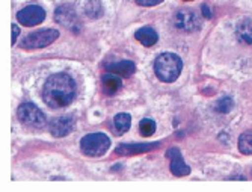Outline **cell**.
I'll return each instance as SVG.
<instances>
[{
  "label": "cell",
  "instance_id": "6da1fadb",
  "mask_svg": "<svg viewBox=\"0 0 252 192\" xmlns=\"http://www.w3.org/2000/svg\"><path fill=\"white\" fill-rule=\"evenodd\" d=\"M42 99L45 105L53 109H61L71 105L76 99L74 79L66 73L52 75L44 83Z\"/></svg>",
  "mask_w": 252,
  "mask_h": 192
},
{
  "label": "cell",
  "instance_id": "7a4b0ae2",
  "mask_svg": "<svg viewBox=\"0 0 252 192\" xmlns=\"http://www.w3.org/2000/svg\"><path fill=\"white\" fill-rule=\"evenodd\" d=\"M181 70H183V61L175 53H162L160 56H157L154 62L156 76L158 77V80H162L165 83L175 82L181 75Z\"/></svg>",
  "mask_w": 252,
  "mask_h": 192
},
{
  "label": "cell",
  "instance_id": "3957f363",
  "mask_svg": "<svg viewBox=\"0 0 252 192\" xmlns=\"http://www.w3.org/2000/svg\"><path fill=\"white\" fill-rule=\"evenodd\" d=\"M110 147V139L104 133H89L82 138L80 149L86 156L100 157L103 156Z\"/></svg>",
  "mask_w": 252,
  "mask_h": 192
},
{
  "label": "cell",
  "instance_id": "277c9868",
  "mask_svg": "<svg viewBox=\"0 0 252 192\" xmlns=\"http://www.w3.org/2000/svg\"><path fill=\"white\" fill-rule=\"evenodd\" d=\"M17 116L20 121L33 129H42L45 126V115L33 103H23L17 109Z\"/></svg>",
  "mask_w": 252,
  "mask_h": 192
},
{
  "label": "cell",
  "instance_id": "5b68a950",
  "mask_svg": "<svg viewBox=\"0 0 252 192\" xmlns=\"http://www.w3.org/2000/svg\"><path fill=\"white\" fill-rule=\"evenodd\" d=\"M58 37H59V32L56 29H44V31H38V32L28 35L20 42V45H21V49H28V50L42 49V47H47L52 42H55Z\"/></svg>",
  "mask_w": 252,
  "mask_h": 192
},
{
  "label": "cell",
  "instance_id": "8992f818",
  "mask_svg": "<svg viewBox=\"0 0 252 192\" xmlns=\"http://www.w3.org/2000/svg\"><path fill=\"white\" fill-rule=\"evenodd\" d=\"M174 26L183 32H195L201 28V17L193 9H180L172 18Z\"/></svg>",
  "mask_w": 252,
  "mask_h": 192
},
{
  "label": "cell",
  "instance_id": "52a82bcc",
  "mask_svg": "<svg viewBox=\"0 0 252 192\" xmlns=\"http://www.w3.org/2000/svg\"><path fill=\"white\" fill-rule=\"evenodd\" d=\"M55 20L71 32H79L82 28V21L77 15V11L71 5H61L55 11Z\"/></svg>",
  "mask_w": 252,
  "mask_h": 192
},
{
  "label": "cell",
  "instance_id": "ba28073f",
  "mask_svg": "<svg viewBox=\"0 0 252 192\" xmlns=\"http://www.w3.org/2000/svg\"><path fill=\"white\" fill-rule=\"evenodd\" d=\"M45 18V11L38 5H29L17 14V20L23 26H36Z\"/></svg>",
  "mask_w": 252,
  "mask_h": 192
},
{
  "label": "cell",
  "instance_id": "9c48e42d",
  "mask_svg": "<svg viewBox=\"0 0 252 192\" xmlns=\"http://www.w3.org/2000/svg\"><path fill=\"white\" fill-rule=\"evenodd\" d=\"M76 127V119L73 115H63V116H58L55 118L52 124H50V132L53 136L56 138H62L70 135Z\"/></svg>",
  "mask_w": 252,
  "mask_h": 192
},
{
  "label": "cell",
  "instance_id": "30bf717a",
  "mask_svg": "<svg viewBox=\"0 0 252 192\" xmlns=\"http://www.w3.org/2000/svg\"><path fill=\"white\" fill-rule=\"evenodd\" d=\"M166 156L171 159V173L177 177H183V176H189L190 174V168L185 163V159H183L181 153L178 149L172 147L166 152Z\"/></svg>",
  "mask_w": 252,
  "mask_h": 192
},
{
  "label": "cell",
  "instance_id": "8fae6325",
  "mask_svg": "<svg viewBox=\"0 0 252 192\" xmlns=\"http://www.w3.org/2000/svg\"><path fill=\"white\" fill-rule=\"evenodd\" d=\"M156 147H160V142H130V144H120L117 147V154L123 156H133V154H139L150 152Z\"/></svg>",
  "mask_w": 252,
  "mask_h": 192
},
{
  "label": "cell",
  "instance_id": "7c38bea8",
  "mask_svg": "<svg viewBox=\"0 0 252 192\" xmlns=\"http://www.w3.org/2000/svg\"><path fill=\"white\" fill-rule=\"evenodd\" d=\"M104 68L109 71V73L118 75L120 77H130L131 75H134V71H136V65L133 61L110 62V64H106Z\"/></svg>",
  "mask_w": 252,
  "mask_h": 192
},
{
  "label": "cell",
  "instance_id": "4fadbf2b",
  "mask_svg": "<svg viewBox=\"0 0 252 192\" xmlns=\"http://www.w3.org/2000/svg\"><path fill=\"white\" fill-rule=\"evenodd\" d=\"M101 82H103V91L107 94V95H113V94H117L121 86H123V80L118 75H113V73H107L103 75L101 77Z\"/></svg>",
  "mask_w": 252,
  "mask_h": 192
},
{
  "label": "cell",
  "instance_id": "5bb4252c",
  "mask_svg": "<svg viewBox=\"0 0 252 192\" xmlns=\"http://www.w3.org/2000/svg\"><path fill=\"white\" fill-rule=\"evenodd\" d=\"M236 35L242 44L252 47V21L242 20L236 28Z\"/></svg>",
  "mask_w": 252,
  "mask_h": 192
},
{
  "label": "cell",
  "instance_id": "9a60e30c",
  "mask_svg": "<svg viewBox=\"0 0 252 192\" xmlns=\"http://www.w3.org/2000/svg\"><path fill=\"white\" fill-rule=\"evenodd\" d=\"M134 38H136L137 41H139L142 45H145V47H151V45H154V44L158 41L157 32H156L153 28H148V26L141 28L139 31H136Z\"/></svg>",
  "mask_w": 252,
  "mask_h": 192
},
{
  "label": "cell",
  "instance_id": "2e32d148",
  "mask_svg": "<svg viewBox=\"0 0 252 192\" xmlns=\"http://www.w3.org/2000/svg\"><path fill=\"white\" fill-rule=\"evenodd\" d=\"M131 124V116L128 114H118L113 118V129H115L117 135H123L130 129Z\"/></svg>",
  "mask_w": 252,
  "mask_h": 192
},
{
  "label": "cell",
  "instance_id": "e0dca14e",
  "mask_svg": "<svg viewBox=\"0 0 252 192\" xmlns=\"http://www.w3.org/2000/svg\"><path fill=\"white\" fill-rule=\"evenodd\" d=\"M85 14L89 18H98L103 15V6L100 0H86L85 3Z\"/></svg>",
  "mask_w": 252,
  "mask_h": 192
},
{
  "label": "cell",
  "instance_id": "ac0fdd59",
  "mask_svg": "<svg viewBox=\"0 0 252 192\" xmlns=\"http://www.w3.org/2000/svg\"><path fill=\"white\" fill-rule=\"evenodd\" d=\"M239 150L243 154H252V130H248L239 138Z\"/></svg>",
  "mask_w": 252,
  "mask_h": 192
},
{
  "label": "cell",
  "instance_id": "d6986e66",
  "mask_svg": "<svg viewBox=\"0 0 252 192\" xmlns=\"http://www.w3.org/2000/svg\"><path fill=\"white\" fill-rule=\"evenodd\" d=\"M139 132L142 136H153L156 132V123L151 118H144L139 123Z\"/></svg>",
  "mask_w": 252,
  "mask_h": 192
},
{
  "label": "cell",
  "instance_id": "ffe728a7",
  "mask_svg": "<svg viewBox=\"0 0 252 192\" xmlns=\"http://www.w3.org/2000/svg\"><path fill=\"white\" fill-rule=\"evenodd\" d=\"M233 106H234V103H233V99H230V97H223V99H220L218 103H216V111L218 112H222V114H228L231 109H233Z\"/></svg>",
  "mask_w": 252,
  "mask_h": 192
},
{
  "label": "cell",
  "instance_id": "44dd1931",
  "mask_svg": "<svg viewBox=\"0 0 252 192\" xmlns=\"http://www.w3.org/2000/svg\"><path fill=\"white\" fill-rule=\"evenodd\" d=\"M134 2L141 6H156L158 3H162L163 0H134Z\"/></svg>",
  "mask_w": 252,
  "mask_h": 192
},
{
  "label": "cell",
  "instance_id": "7402d4cb",
  "mask_svg": "<svg viewBox=\"0 0 252 192\" xmlns=\"http://www.w3.org/2000/svg\"><path fill=\"white\" fill-rule=\"evenodd\" d=\"M18 35H20V28H18L17 25H12V45L15 44Z\"/></svg>",
  "mask_w": 252,
  "mask_h": 192
},
{
  "label": "cell",
  "instance_id": "603a6c76",
  "mask_svg": "<svg viewBox=\"0 0 252 192\" xmlns=\"http://www.w3.org/2000/svg\"><path fill=\"white\" fill-rule=\"evenodd\" d=\"M201 9H202V14H204V17H207V18H210V17H212V14H210V9L207 8V5H202V6H201Z\"/></svg>",
  "mask_w": 252,
  "mask_h": 192
},
{
  "label": "cell",
  "instance_id": "cb8c5ba5",
  "mask_svg": "<svg viewBox=\"0 0 252 192\" xmlns=\"http://www.w3.org/2000/svg\"><path fill=\"white\" fill-rule=\"evenodd\" d=\"M183 2H190V0H183Z\"/></svg>",
  "mask_w": 252,
  "mask_h": 192
}]
</instances>
